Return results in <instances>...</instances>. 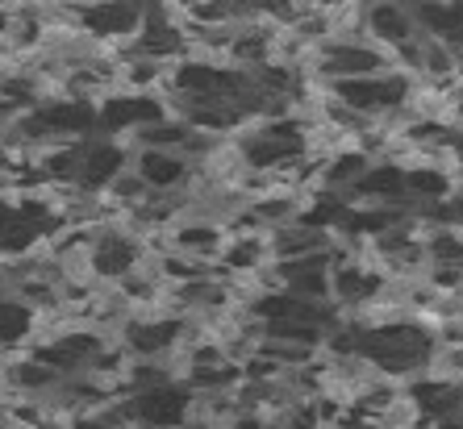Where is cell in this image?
Wrapping results in <instances>:
<instances>
[{
    "mask_svg": "<svg viewBox=\"0 0 463 429\" xmlns=\"http://www.w3.org/2000/svg\"><path fill=\"white\" fill-rule=\"evenodd\" d=\"M172 250L184 258H196V263H209L213 267L222 247H226V229L217 221H205V217H180L172 229Z\"/></svg>",
    "mask_w": 463,
    "mask_h": 429,
    "instance_id": "7a4b0ae2",
    "label": "cell"
},
{
    "mask_svg": "<svg viewBox=\"0 0 463 429\" xmlns=\"http://www.w3.org/2000/svg\"><path fill=\"white\" fill-rule=\"evenodd\" d=\"M33 429H71V421H67V417H54V413H43Z\"/></svg>",
    "mask_w": 463,
    "mask_h": 429,
    "instance_id": "8992f818",
    "label": "cell"
},
{
    "mask_svg": "<svg viewBox=\"0 0 463 429\" xmlns=\"http://www.w3.org/2000/svg\"><path fill=\"white\" fill-rule=\"evenodd\" d=\"M142 263V242L134 238V229L126 221L118 226H100L92 234V247H88V267L97 284H118L129 271Z\"/></svg>",
    "mask_w": 463,
    "mask_h": 429,
    "instance_id": "6da1fadb",
    "label": "cell"
},
{
    "mask_svg": "<svg viewBox=\"0 0 463 429\" xmlns=\"http://www.w3.org/2000/svg\"><path fill=\"white\" fill-rule=\"evenodd\" d=\"M364 25H367V38L376 46H384L388 54L418 38L410 5H364Z\"/></svg>",
    "mask_w": 463,
    "mask_h": 429,
    "instance_id": "277c9868",
    "label": "cell"
},
{
    "mask_svg": "<svg viewBox=\"0 0 463 429\" xmlns=\"http://www.w3.org/2000/svg\"><path fill=\"white\" fill-rule=\"evenodd\" d=\"M5 30H9V5H0V38H5Z\"/></svg>",
    "mask_w": 463,
    "mask_h": 429,
    "instance_id": "52a82bcc",
    "label": "cell"
},
{
    "mask_svg": "<svg viewBox=\"0 0 463 429\" xmlns=\"http://www.w3.org/2000/svg\"><path fill=\"white\" fill-rule=\"evenodd\" d=\"M33 338V312L22 301H13L9 292H0V354L30 350Z\"/></svg>",
    "mask_w": 463,
    "mask_h": 429,
    "instance_id": "5b68a950",
    "label": "cell"
},
{
    "mask_svg": "<svg viewBox=\"0 0 463 429\" xmlns=\"http://www.w3.org/2000/svg\"><path fill=\"white\" fill-rule=\"evenodd\" d=\"M129 167L142 175V183L151 192H184L193 180V167L184 154H163V151H129Z\"/></svg>",
    "mask_w": 463,
    "mask_h": 429,
    "instance_id": "3957f363",
    "label": "cell"
}]
</instances>
